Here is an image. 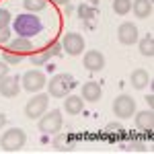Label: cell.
<instances>
[{
	"instance_id": "30",
	"label": "cell",
	"mask_w": 154,
	"mask_h": 154,
	"mask_svg": "<svg viewBox=\"0 0 154 154\" xmlns=\"http://www.w3.org/2000/svg\"><path fill=\"white\" fill-rule=\"evenodd\" d=\"M107 130L109 131H121V125L119 123H111V125H107Z\"/></svg>"
},
{
	"instance_id": "33",
	"label": "cell",
	"mask_w": 154,
	"mask_h": 154,
	"mask_svg": "<svg viewBox=\"0 0 154 154\" xmlns=\"http://www.w3.org/2000/svg\"><path fill=\"white\" fill-rule=\"evenodd\" d=\"M51 2H54V4H60V6H64V4H68L70 0H51Z\"/></svg>"
},
{
	"instance_id": "10",
	"label": "cell",
	"mask_w": 154,
	"mask_h": 154,
	"mask_svg": "<svg viewBox=\"0 0 154 154\" xmlns=\"http://www.w3.org/2000/svg\"><path fill=\"white\" fill-rule=\"evenodd\" d=\"M19 91H21V78H17V76H4L2 80H0V95L2 97H12L19 95Z\"/></svg>"
},
{
	"instance_id": "13",
	"label": "cell",
	"mask_w": 154,
	"mask_h": 154,
	"mask_svg": "<svg viewBox=\"0 0 154 154\" xmlns=\"http://www.w3.org/2000/svg\"><path fill=\"white\" fill-rule=\"evenodd\" d=\"M31 49H33V45H31V39L17 37V39L8 41V51H14V54H21V56H25V54H31Z\"/></svg>"
},
{
	"instance_id": "1",
	"label": "cell",
	"mask_w": 154,
	"mask_h": 154,
	"mask_svg": "<svg viewBox=\"0 0 154 154\" xmlns=\"http://www.w3.org/2000/svg\"><path fill=\"white\" fill-rule=\"evenodd\" d=\"M12 31L19 37L31 39V37L39 35L43 31V23L41 19L35 17V12H25V14H17V19L12 21Z\"/></svg>"
},
{
	"instance_id": "22",
	"label": "cell",
	"mask_w": 154,
	"mask_h": 154,
	"mask_svg": "<svg viewBox=\"0 0 154 154\" xmlns=\"http://www.w3.org/2000/svg\"><path fill=\"white\" fill-rule=\"evenodd\" d=\"M2 60L6 62V64H21L23 62V56L21 54H14V51H4V56H2Z\"/></svg>"
},
{
	"instance_id": "34",
	"label": "cell",
	"mask_w": 154,
	"mask_h": 154,
	"mask_svg": "<svg viewBox=\"0 0 154 154\" xmlns=\"http://www.w3.org/2000/svg\"><path fill=\"white\" fill-rule=\"evenodd\" d=\"M88 2H91L93 6H95V4H99V0H88Z\"/></svg>"
},
{
	"instance_id": "29",
	"label": "cell",
	"mask_w": 154,
	"mask_h": 154,
	"mask_svg": "<svg viewBox=\"0 0 154 154\" xmlns=\"http://www.w3.org/2000/svg\"><path fill=\"white\" fill-rule=\"evenodd\" d=\"M6 74H8V66H6V62H0V80H2Z\"/></svg>"
},
{
	"instance_id": "21",
	"label": "cell",
	"mask_w": 154,
	"mask_h": 154,
	"mask_svg": "<svg viewBox=\"0 0 154 154\" xmlns=\"http://www.w3.org/2000/svg\"><path fill=\"white\" fill-rule=\"evenodd\" d=\"M113 11L115 14H128L131 11V0H113Z\"/></svg>"
},
{
	"instance_id": "25",
	"label": "cell",
	"mask_w": 154,
	"mask_h": 154,
	"mask_svg": "<svg viewBox=\"0 0 154 154\" xmlns=\"http://www.w3.org/2000/svg\"><path fill=\"white\" fill-rule=\"evenodd\" d=\"M8 25H11V12L6 8H0V29L8 27Z\"/></svg>"
},
{
	"instance_id": "19",
	"label": "cell",
	"mask_w": 154,
	"mask_h": 154,
	"mask_svg": "<svg viewBox=\"0 0 154 154\" xmlns=\"http://www.w3.org/2000/svg\"><path fill=\"white\" fill-rule=\"evenodd\" d=\"M140 54L146 56V58H152L154 56V39H152V35L144 37L142 41H140Z\"/></svg>"
},
{
	"instance_id": "31",
	"label": "cell",
	"mask_w": 154,
	"mask_h": 154,
	"mask_svg": "<svg viewBox=\"0 0 154 154\" xmlns=\"http://www.w3.org/2000/svg\"><path fill=\"white\" fill-rule=\"evenodd\" d=\"M4 125H6V115H4V113H0V130H2Z\"/></svg>"
},
{
	"instance_id": "14",
	"label": "cell",
	"mask_w": 154,
	"mask_h": 154,
	"mask_svg": "<svg viewBox=\"0 0 154 154\" xmlns=\"http://www.w3.org/2000/svg\"><path fill=\"white\" fill-rule=\"evenodd\" d=\"M130 82H131V86H134V88L142 91V88H146V86H148V82H150V74H148L146 70H142V68H138V70L131 72Z\"/></svg>"
},
{
	"instance_id": "18",
	"label": "cell",
	"mask_w": 154,
	"mask_h": 154,
	"mask_svg": "<svg viewBox=\"0 0 154 154\" xmlns=\"http://www.w3.org/2000/svg\"><path fill=\"white\" fill-rule=\"evenodd\" d=\"M54 148L58 152H70V150H74V138L70 134H60L54 140Z\"/></svg>"
},
{
	"instance_id": "8",
	"label": "cell",
	"mask_w": 154,
	"mask_h": 154,
	"mask_svg": "<svg viewBox=\"0 0 154 154\" xmlns=\"http://www.w3.org/2000/svg\"><path fill=\"white\" fill-rule=\"evenodd\" d=\"M62 49H66V54L70 56H80L84 49V39L80 33H66L62 37Z\"/></svg>"
},
{
	"instance_id": "15",
	"label": "cell",
	"mask_w": 154,
	"mask_h": 154,
	"mask_svg": "<svg viewBox=\"0 0 154 154\" xmlns=\"http://www.w3.org/2000/svg\"><path fill=\"white\" fill-rule=\"evenodd\" d=\"M136 125L142 131H150L154 125V113L152 111H140L136 113Z\"/></svg>"
},
{
	"instance_id": "32",
	"label": "cell",
	"mask_w": 154,
	"mask_h": 154,
	"mask_svg": "<svg viewBox=\"0 0 154 154\" xmlns=\"http://www.w3.org/2000/svg\"><path fill=\"white\" fill-rule=\"evenodd\" d=\"M146 103H148V107H152L154 105V95H148V97H146Z\"/></svg>"
},
{
	"instance_id": "16",
	"label": "cell",
	"mask_w": 154,
	"mask_h": 154,
	"mask_svg": "<svg viewBox=\"0 0 154 154\" xmlns=\"http://www.w3.org/2000/svg\"><path fill=\"white\" fill-rule=\"evenodd\" d=\"M131 8L138 19H148L152 14V0H134Z\"/></svg>"
},
{
	"instance_id": "7",
	"label": "cell",
	"mask_w": 154,
	"mask_h": 154,
	"mask_svg": "<svg viewBox=\"0 0 154 154\" xmlns=\"http://www.w3.org/2000/svg\"><path fill=\"white\" fill-rule=\"evenodd\" d=\"M21 82H23L25 91H29V93H37V91H41V88L45 86V74H43L41 70H29V72H25V74H23Z\"/></svg>"
},
{
	"instance_id": "26",
	"label": "cell",
	"mask_w": 154,
	"mask_h": 154,
	"mask_svg": "<svg viewBox=\"0 0 154 154\" xmlns=\"http://www.w3.org/2000/svg\"><path fill=\"white\" fill-rule=\"evenodd\" d=\"M8 39H11V31H8V27L0 29V43H6Z\"/></svg>"
},
{
	"instance_id": "9",
	"label": "cell",
	"mask_w": 154,
	"mask_h": 154,
	"mask_svg": "<svg viewBox=\"0 0 154 154\" xmlns=\"http://www.w3.org/2000/svg\"><path fill=\"white\" fill-rule=\"evenodd\" d=\"M84 68L91 72H101L105 68V56L99 49H91L84 54Z\"/></svg>"
},
{
	"instance_id": "27",
	"label": "cell",
	"mask_w": 154,
	"mask_h": 154,
	"mask_svg": "<svg viewBox=\"0 0 154 154\" xmlns=\"http://www.w3.org/2000/svg\"><path fill=\"white\" fill-rule=\"evenodd\" d=\"M48 51H49V56H58L60 51H62V41H56V43H54Z\"/></svg>"
},
{
	"instance_id": "2",
	"label": "cell",
	"mask_w": 154,
	"mask_h": 154,
	"mask_svg": "<svg viewBox=\"0 0 154 154\" xmlns=\"http://www.w3.org/2000/svg\"><path fill=\"white\" fill-rule=\"evenodd\" d=\"M25 142H27V134L21 128H11L0 138V146L4 152H19L25 146Z\"/></svg>"
},
{
	"instance_id": "20",
	"label": "cell",
	"mask_w": 154,
	"mask_h": 154,
	"mask_svg": "<svg viewBox=\"0 0 154 154\" xmlns=\"http://www.w3.org/2000/svg\"><path fill=\"white\" fill-rule=\"evenodd\" d=\"M23 6L29 12H39L48 6V0H23Z\"/></svg>"
},
{
	"instance_id": "3",
	"label": "cell",
	"mask_w": 154,
	"mask_h": 154,
	"mask_svg": "<svg viewBox=\"0 0 154 154\" xmlns=\"http://www.w3.org/2000/svg\"><path fill=\"white\" fill-rule=\"evenodd\" d=\"M72 86H74V82H72L70 74H56V76L48 82V91H49L51 97L62 99V97L68 95V91H70Z\"/></svg>"
},
{
	"instance_id": "23",
	"label": "cell",
	"mask_w": 154,
	"mask_h": 154,
	"mask_svg": "<svg viewBox=\"0 0 154 154\" xmlns=\"http://www.w3.org/2000/svg\"><path fill=\"white\" fill-rule=\"evenodd\" d=\"M49 58H51V56H49L48 49H45V51H41V54H37V56H31V64H33V66H41V64H45Z\"/></svg>"
},
{
	"instance_id": "4",
	"label": "cell",
	"mask_w": 154,
	"mask_h": 154,
	"mask_svg": "<svg viewBox=\"0 0 154 154\" xmlns=\"http://www.w3.org/2000/svg\"><path fill=\"white\" fill-rule=\"evenodd\" d=\"M62 111L60 109H51L49 113H43L39 117V131L43 134H58L62 130Z\"/></svg>"
},
{
	"instance_id": "12",
	"label": "cell",
	"mask_w": 154,
	"mask_h": 154,
	"mask_svg": "<svg viewBox=\"0 0 154 154\" xmlns=\"http://www.w3.org/2000/svg\"><path fill=\"white\" fill-rule=\"evenodd\" d=\"M101 95H103V91H101V86H99V82H84L82 84V99L84 101H88V103H97L99 99H101Z\"/></svg>"
},
{
	"instance_id": "28",
	"label": "cell",
	"mask_w": 154,
	"mask_h": 154,
	"mask_svg": "<svg viewBox=\"0 0 154 154\" xmlns=\"http://www.w3.org/2000/svg\"><path fill=\"white\" fill-rule=\"evenodd\" d=\"M125 150H144V144L142 142H130L125 146Z\"/></svg>"
},
{
	"instance_id": "6",
	"label": "cell",
	"mask_w": 154,
	"mask_h": 154,
	"mask_svg": "<svg viewBox=\"0 0 154 154\" xmlns=\"http://www.w3.org/2000/svg\"><path fill=\"white\" fill-rule=\"evenodd\" d=\"M48 95H35L33 99H29V103L25 105V117L27 119H39L45 109H48Z\"/></svg>"
},
{
	"instance_id": "17",
	"label": "cell",
	"mask_w": 154,
	"mask_h": 154,
	"mask_svg": "<svg viewBox=\"0 0 154 154\" xmlns=\"http://www.w3.org/2000/svg\"><path fill=\"white\" fill-rule=\"evenodd\" d=\"M64 109H66L68 115H78V113H82V97H76V95L66 97Z\"/></svg>"
},
{
	"instance_id": "24",
	"label": "cell",
	"mask_w": 154,
	"mask_h": 154,
	"mask_svg": "<svg viewBox=\"0 0 154 154\" xmlns=\"http://www.w3.org/2000/svg\"><path fill=\"white\" fill-rule=\"evenodd\" d=\"M78 14H80L82 19H93V17H95V8H91L88 4H80V6H78Z\"/></svg>"
},
{
	"instance_id": "11",
	"label": "cell",
	"mask_w": 154,
	"mask_h": 154,
	"mask_svg": "<svg viewBox=\"0 0 154 154\" xmlns=\"http://www.w3.org/2000/svg\"><path fill=\"white\" fill-rule=\"evenodd\" d=\"M117 39L123 45H134L138 41V27L131 23H121L117 29Z\"/></svg>"
},
{
	"instance_id": "5",
	"label": "cell",
	"mask_w": 154,
	"mask_h": 154,
	"mask_svg": "<svg viewBox=\"0 0 154 154\" xmlns=\"http://www.w3.org/2000/svg\"><path fill=\"white\" fill-rule=\"evenodd\" d=\"M113 113L119 119H130L136 113V101L130 95H119L113 101Z\"/></svg>"
}]
</instances>
